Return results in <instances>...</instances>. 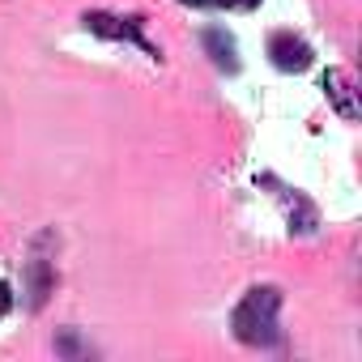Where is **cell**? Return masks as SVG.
Listing matches in <instances>:
<instances>
[{"label":"cell","instance_id":"1","mask_svg":"<svg viewBox=\"0 0 362 362\" xmlns=\"http://www.w3.org/2000/svg\"><path fill=\"white\" fill-rule=\"evenodd\" d=\"M277 320H281V290L277 286H252L230 311V332L247 349H269L281 341Z\"/></svg>","mask_w":362,"mask_h":362},{"label":"cell","instance_id":"2","mask_svg":"<svg viewBox=\"0 0 362 362\" xmlns=\"http://www.w3.org/2000/svg\"><path fill=\"white\" fill-rule=\"evenodd\" d=\"M81 22H86L90 35H98V39H107V43H128V47L145 52L149 60L162 56V52L145 39V22H141V18H119V13H103V9H94V13H86Z\"/></svg>","mask_w":362,"mask_h":362},{"label":"cell","instance_id":"3","mask_svg":"<svg viewBox=\"0 0 362 362\" xmlns=\"http://www.w3.org/2000/svg\"><path fill=\"white\" fill-rule=\"evenodd\" d=\"M269 60H273L277 73H303V69H311L315 52H311V43L298 39L294 30H277V35L269 39Z\"/></svg>","mask_w":362,"mask_h":362},{"label":"cell","instance_id":"4","mask_svg":"<svg viewBox=\"0 0 362 362\" xmlns=\"http://www.w3.org/2000/svg\"><path fill=\"white\" fill-rule=\"evenodd\" d=\"M52 286H56V260H47V256L39 252V243H35V256L26 260V294H30V311H39V307L47 303Z\"/></svg>","mask_w":362,"mask_h":362},{"label":"cell","instance_id":"5","mask_svg":"<svg viewBox=\"0 0 362 362\" xmlns=\"http://www.w3.org/2000/svg\"><path fill=\"white\" fill-rule=\"evenodd\" d=\"M320 86H324V94H328V103L337 107V115H341V119H358L354 81H349V73H345V69H328V73L320 77Z\"/></svg>","mask_w":362,"mask_h":362},{"label":"cell","instance_id":"6","mask_svg":"<svg viewBox=\"0 0 362 362\" xmlns=\"http://www.w3.org/2000/svg\"><path fill=\"white\" fill-rule=\"evenodd\" d=\"M201 43H205L209 60H214L222 73H239V47H235V39H230L222 26H209V30L201 35Z\"/></svg>","mask_w":362,"mask_h":362},{"label":"cell","instance_id":"7","mask_svg":"<svg viewBox=\"0 0 362 362\" xmlns=\"http://www.w3.org/2000/svg\"><path fill=\"white\" fill-rule=\"evenodd\" d=\"M214 5H222V9H235V13H252L260 0H214Z\"/></svg>","mask_w":362,"mask_h":362},{"label":"cell","instance_id":"8","mask_svg":"<svg viewBox=\"0 0 362 362\" xmlns=\"http://www.w3.org/2000/svg\"><path fill=\"white\" fill-rule=\"evenodd\" d=\"M13 311V286L9 281H0V320H5Z\"/></svg>","mask_w":362,"mask_h":362},{"label":"cell","instance_id":"9","mask_svg":"<svg viewBox=\"0 0 362 362\" xmlns=\"http://www.w3.org/2000/svg\"><path fill=\"white\" fill-rule=\"evenodd\" d=\"M179 5H192V9H205V5H214V0H179Z\"/></svg>","mask_w":362,"mask_h":362}]
</instances>
